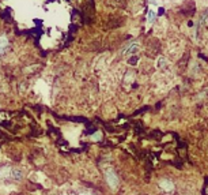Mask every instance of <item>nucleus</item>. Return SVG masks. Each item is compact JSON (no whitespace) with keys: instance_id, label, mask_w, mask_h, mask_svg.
Instances as JSON below:
<instances>
[{"instance_id":"obj_6","label":"nucleus","mask_w":208,"mask_h":195,"mask_svg":"<svg viewBox=\"0 0 208 195\" xmlns=\"http://www.w3.org/2000/svg\"><path fill=\"white\" fill-rule=\"evenodd\" d=\"M163 14H165V8H163V7H159V10H158V15L161 17V15H163Z\"/></svg>"},{"instance_id":"obj_1","label":"nucleus","mask_w":208,"mask_h":195,"mask_svg":"<svg viewBox=\"0 0 208 195\" xmlns=\"http://www.w3.org/2000/svg\"><path fill=\"white\" fill-rule=\"evenodd\" d=\"M105 179H106V183L110 186V188H117V186H118V177H117L116 172H114L113 169L106 170Z\"/></svg>"},{"instance_id":"obj_4","label":"nucleus","mask_w":208,"mask_h":195,"mask_svg":"<svg viewBox=\"0 0 208 195\" xmlns=\"http://www.w3.org/2000/svg\"><path fill=\"white\" fill-rule=\"evenodd\" d=\"M0 15H1V18H3V19H6V21L7 22H11V8H6V10L3 11V12H0Z\"/></svg>"},{"instance_id":"obj_5","label":"nucleus","mask_w":208,"mask_h":195,"mask_svg":"<svg viewBox=\"0 0 208 195\" xmlns=\"http://www.w3.org/2000/svg\"><path fill=\"white\" fill-rule=\"evenodd\" d=\"M7 44H8V41L6 37H0V53L7 48Z\"/></svg>"},{"instance_id":"obj_8","label":"nucleus","mask_w":208,"mask_h":195,"mask_svg":"<svg viewBox=\"0 0 208 195\" xmlns=\"http://www.w3.org/2000/svg\"><path fill=\"white\" fill-rule=\"evenodd\" d=\"M80 195H91V194H80Z\"/></svg>"},{"instance_id":"obj_2","label":"nucleus","mask_w":208,"mask_h":195,"mask_svg":"<svg viewBox=\"0 0 208 195\" xmlns=\"http://www.w3.org/2000/svg\"><path fill=\"white\" fill-rule=\"evenodd\" d=\"M15 168L12 167H0V179H12V173H14Z\"/></svg>"},{"instance_id":"obj_7","label":"nucleus","mask_w":208,"mask_h":195,"mask_svg":"<svg viewBox=\"0 0 208 195\" xmlns=\"http://www.w3.org/2000/svg\"><path fill=\"white\" fill-rule=\"evenodd\" d=\"M152 18H154V15H152V12H150L148 14V19H152Z\"/></svg>"},{"instance_id":"obj_3","label":"nucleus","mask_w":208,"mask_h":195,"mask_svg":"<svg viewBox=\"0 0 208 195\" xmlns=\"http://www.w3.org/2000/svg\"><path fill=\"white\" fill-rule=\"evenodd\" d=\"M159 188L165 192H171L174 190V184H173V181L167 180V179H163V180L159 181Z\"/></svg>"},{"instance_id":"obj_9","label":"nucleus","mask_w":208,"mask_h":195,"mask_svg":"<svg viewBox=\"0 0 208 195\" xmlns=\"http://www.w3.org/2000/svg\"><path fill=\"white\" fill-rule=\"evenodd\" d=\"M49 1H53V0H49Z\"/></svg>"}]
</instances>
